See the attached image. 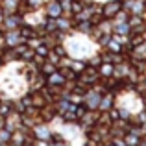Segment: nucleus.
Here are the masks:
<instances>
[{
	"label": "nucleus",
	"mask_w": 146,
	"mask_h": 146,
	"mask_svg": "<svg viewBox=\"0 0 146 146\" xmlns=\"http://www.w3.org/2000/svg\"><path fill=\"white\" fill-rule=\"evenodd\" d=\"M22 24H24L22 15H19V11H17V13L4 15L2 22H0V28H2V30H17V28H21Z\"/></svg>",
	"instance_id": "nucleus-1"
},
{
	"label": "nucleus",
	"mask_w": 146,
	"mask_h": 146,
	"mask_svg": "<svg viewBox=\"0 0 146 146\" xmlns=\"http://www.w3.org/2000/svg\"><path fill=\"white\" fill-rule=\"evenodd\" d=\"M100 9H102L100 13H102L104 19H113L115 15L122 9V0H106Z\"/></svg>",
	"instance_id": "nucleus-2"
},
{
	"label": "nucleus",
	"mask_w": 146,
	"mask_h": 146,
	"mask_svg": "<svg viewBox=\"0 0 146 146\" xmlns=\"http://www.w3.org/2000/svg\"><path fill=\"white\" fill-rule=\"evenodd\" d=\"M2 41H4V44H6V46H9V48L17 46V44H21V43H26L24 37L21 35V30H19V28L17 30H4Z\"/></svg>",
	"instance_id": "nucleus-3"
},
{
	"label": "nucleus",
	"mask_w": 146,
	"mask_h": 146,
	"mask_svg": "<svg viewBox=\"0 0 146 146\" xmlns=\"http://www.w3.org/2000/svg\"><path fill=\"white\" fill-rule=\"evenodd\" d=\"M43 11H44V15L50 17V19H57V17H61V15H65L59 0H46Z\"/></svg>",
	"instance_id": "nucleus-4"
},
{
	"label": "nucleus",
	"mask_w": 146,
	"mask_h": 146,
	"mask_svg": "<svg viewBox=\"0 0 146 146\" xmlns=\"http://www.w3.org/2000/svg\"><path fill=\"white\" fill-rule=\"evenodd\" d=\"M30 129H32V135L35 137V139H46V141H50V137H52V129H50L46 124H33Z\"/></svg>",
	"instance_id": "nucleus-5"
},
{
	"label": "nucleus",
	"mask_w": 146,
	"mask_h": 146,
	"mask_svg": "<svg viewBox=\"0 0 146 146\" xmlns=\"http://www.w3.org/2000/svg\"><path fill=\"white\" fill-rule=\"evenodd\" d=\"M115 107V94L113 93H102V98H100V106H98V111L102 113H107Z\"/></svg>",
	"instance_id": "nucleus-6"
},
{
	"label": "nucleus",
	"mask_w": 146,
	"mask_h": 146,
	"mask_svg": "<svg viewBox=\"0 0 146 146\" xmlns=\"http://www.w3.org/2000/svg\"><path fill=\"white\" fill-rule=\"evenodd\" d=\"M22 2L21 0H0V7H2L4 15L7 13H17L19 9H21Z\"/></svg>",
	"instance_id": "nucleus-7"
},
{
	"label": "nucleus",
	"mask_w": 146,
	"mask_h": 146,
	"mask_svg": "<svg viewBox=\"0 0 146 146\" xmlns=\"http://www.w3.org/2000/svg\"><path fill=\"white\" fill-rule=\"evenodd\" d=\"M113 70H115V63H111V61H102L98 67L100 78H113Z\"/></svg>",
	"instance_id": "nucleus-8"
},
{
	"label": "nucleus",
	"mask_w": 146,
	"mask_h": 146,
	"mask_svg": "<svg viewBox=\"0 0 146 146\" xmlns=\"http://www.w3.org/2000/svg\"><path fill=\"white\" fill-rule=\"evenodd\" d=\"M113 33H118V35H131V28H129V22H117L113 24Z\"/></svg>",
	"instance_id": "nucleus-9"
},
{
	"label": "nucleus",
	"mask_w": 146,
	"mask_h": 146,
	"mask_svg": "<svg viewBox=\"0 0 146 146\" xmlns=\"http://www.w3.org/2000/svg\"><path fill=\"white\" fill-rule=\"evenodd\" d=\"M24 4L28 6V9H39L44 6V0H26Z\"/></svg>",
	"instance_id": "nucleus-10"
},
{
	"label": "nucleus",
	"mask_w": 146,
	"mask_h": 146,
	"mask_svg": "<svg viewBox=\"0 0 146 146\" xmlns=\"http://www.w3.org/2000/svg\"><path fill=\"white\" fill-rule=\"evenodd\" d=\"M33 146H52V144H50V141H46V139H35L33 141Z\"/></svg>",
	"instance_id": "nucleus-11"
},
{
	"label": "nucleus",
	"mask_w": 146,
	"mask_h": 146,
	"mask_svg": "<svg viewBox=\"0 0 146 146\" xmlns=\"http://www.w3.org/2000/svg\"><path fill=\"white\" fill-rule=\"evenodd\" d=\"M52 146H67V143H56V144H52Z\"/></svg>",
	"instance_id": "nucleus-12"
},
{
	"label": "nucleus",
	"mask_w": 146,
	"mask_h": 146,
	"mask_svg": "<svg viewBox=\"0 0 146 146\" xmlns=\"http://www.w3.org/2000/svg\"><path fill=\"white\" fill-rule=\"evenodd\" d=\"M2 19H4V11H2V7H0V22H2Z\"/></svg>",
	"instance_id": "nucleus-13"
}]
</instances>
